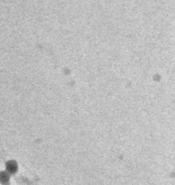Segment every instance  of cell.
<instances>
[{
	"instance_id": "1",
	"label": "cell",
	"mask_w": 175,
	"mask_h": 185,
	"mask_svg": "<svg viewBox=\"0 0 175 185\" xmlns=\"http://www.w3.org/2000/svg\"><path fill=\"white\" fill-rule=\"evenodd\" d=\"M15 164H12V163H10V164L8 166V169L10 170V171H15Z\"/></svg>"
}]
</instances>
